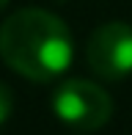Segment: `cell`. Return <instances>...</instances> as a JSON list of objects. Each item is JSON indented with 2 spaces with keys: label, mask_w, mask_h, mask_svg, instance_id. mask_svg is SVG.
Returning a JSON list of instances; mask_svg holds the SVG:
<instances>
[{
  "label": "cell",
  "mask_w": 132,
  "mask_h": 135,
  "mask_svg": "<svg viewBox=\"0 0 132 135\" xmlns=\"http://www.w3.org/2000/svg\"><path fill=\"white\" fill-rule=\"evenodd\" d=\"M72 33L61 17L44 8H19L0 25V58L33 83L63 75L72 64Z\"/></svg>",
  "instance_id": "cell-1"
},
{
  "label": "cell",
  "mask_w": 132,
  "mask_h": 135,
  "mask_svg": "<svg viewBox=\"0 0 132 135\" xmlns=\"http://www.w3.org/2000/svg\"><path fill=\"white\" fill-rule=\"evenodd\" d=\"M52 110L63 124L83 130V132H91L110 121L113 102L102 85L83 80V77H72V80H63L55 88Z\"/></svg>",
  "instance_id": "cell-2"
},
{
  "label": "cell",
  "mask_w": 132,
  "mask_h": 135,
  "mask_svg": "<svg viewBox=\"0 0 132 135\" xmlns=\"http://www.w3.org/2000/svg\"><path fill=\"white\" fill-rule=\"evenodd\" d=\"M85 61L102 80H124L132 75V25L105 22L88 36Z\"/></svg>",
  "instance_id": "cell-3"
},
{
  "label": "cell",
  "mask_w": 132,
  "mask_h": 135,
  "mask_svg": "<svg viewBox=\"0 0 132 135\" xmlns=\"http://www.w3.org/2000/svg\"><path fill=\"white\" fill-rule=\"evenodd\" d=\"M6 6H8V0H0V11H3V8H6Z\"/></svg>",
  "instance_id": "cell-5"
},
{
  "label": "cell",
  "mask_w": 132,
  "mask_h": 135,
  "mask_svg": "<svg viewBox=\"0 0 132 135\" xmlns=\"http://www.w3.org/2000/svg\"><path fill=\"white\" fill-rule=\"evenodd\" d=\"M11 113H14V94H11L8 85L0 80V124H6L11 119Z\"/></svg>",
  "instance_id": "cell-4"
}]
</instances>
